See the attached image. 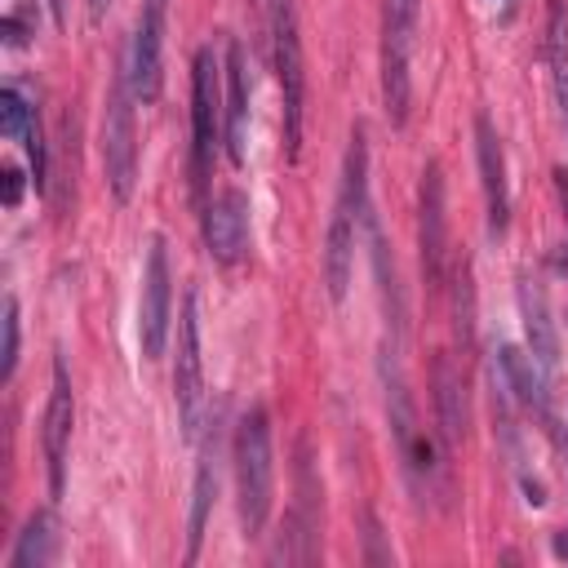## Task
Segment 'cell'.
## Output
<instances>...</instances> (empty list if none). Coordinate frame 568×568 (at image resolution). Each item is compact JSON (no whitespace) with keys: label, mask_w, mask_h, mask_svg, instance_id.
<instances>
[{"label":"cell","mask_w":568,"mask_h":568,"mask_svg":"<svg viewBox=\"0 0 568 568\" xmlns=\"http://www.w3.org/2000/svg\"><path fill=\"white\" fill-rule=\"evenodd\" d=\"M359 226H368V142H364V124H355V133H351L346 164H342V186H337L328 235H324V288H328L333 302H342L346 288H351Z\"/></svg>","instance_id":"obj_1"},{"label":"cell","mask_w":568,"mask_h":568,"mask_svg":"<svg viewBox=\"0 0 568 568\" xmlns=\"http://www.w3.org/2000/svg\"><path fill=\"white\" fill-rule=\"evenodd\" d=\"M271 488H275V466H271V417L266 408H248L235 426V497H240V524L248 537H262L266 515H271Z\"/></svg>","instance_id":"obj_2"},{"label":"cell","mask_w":568,"mask_h":568,"mask_svg":"<svg viewBox=\"0 0 568 568\" xmlns=\"http://www.w3.org/2000/svg\"><path fill=\"white\" fill-rule=\"evenodd\" d=\"M222 67L217 53L204 44L191 67V173H195V200L200 209L209 204V173H213V151L226 129V93H222Z\"/></svg>","instance_id":"obj_3"},{"label":"cell","mask_w":568,"mask_h":568,"mask_svg":"<svg viewBox=\"0 0 568 568\" xmlns=\"http://www.w3.org/2000/svg\"><path fill=\"white\" fill-rule=\"evenodd\" d=\"M133 84H129V67L120 58L106 98H102V169H106V186L120 204L133 200L138 186V124H133Z\"/></svg>","instance_id":"obj_4"},{"label":"cell","mask_w":568,"mask_h":568,"mask_svg":"<svg viewBox=\"0 0 568 568\" xmlns=\"http://www.w3.org/2000/svg\"><path fill=\"white\" fill-rule=\"evenodd\" d=\"M169 337H173V271L164 240L151 235L142 266V297H138V346L146 359H160Z\"/></svg>","instance_id":"obj_5"},{"label":"cell","mask_w":568,"mask_h":568,"mask_svg":"<svg viewBox=\"0 0 568 568\" xmlns=\"http://www.w3.org/2000/svg\"><path fill=\"white\" fill-rule=\"evenodd\" d=\"M173 404H178V426L186 439L200 435V408H204V364H200V315H195V293L182 297L178 311V355H173Z\"/></svg>","instance_id":"obj_6"},{"label":"cell","mask_w":568,"mask_h":568,"mask_svg":"<svg viewBox=\"0 0 568 568\" xmlns=\"http://www.w3.org/2000/svg\"><path fill=\"white\" fill-rule=\"evenodd\" d=\"M266 27H271L275 80H280V98H284V106H280L284 146H288V160H297L302 155V40H297V18H293V9H284Z\"/></svg>","instance_id":"obj_7"},{"label":"cell","mask_w":568,"mask_h":568,"mask_svg":"<svg viewBox=\"0 0 568 568\" xmlns=\"http://www.w3.org/2000/svg\"><path fill=\"white\" fill-rule=\"evenodd\" d=\"M124 67H129L133 98L142 106L155 102L160 84H164V0H146L142 4L133 40H129V53H124Z\"/></svg>","instance_id":"obj_8"},{"label":"cell","mask_w":568,"mask_h":568,"mask_svg":"<svg viewBox=\"0 0 568 568\" xmlns=\"http://www.w3.org/2000/svg\"><path fill=\"white\" fill-rule=\"evenodd\" d=\"M413 36H417L413 27L382 13V102L395 129L408 124V102H413V71H408Z\"/></svg>","instance_id":"obj_9"},{"label":"cell","mask_w":568,"mask_h":568,"mask_svg":"<svg viewBox=\"0 0 568 568\" xmlns=\"http://www.w3.org/2000/svg\"><path fill=\"white\" fill-rule=\"evenodd\" d=\"M417 240H422V275L426 288L444 284V257H448V213H444V178L430 160L422 169V204H417Z\"/></svg>","instance_id":"obj_10"},{"label":"cell","mask_w":568,"mask_h":568,"mask_svg":"<svg viewBox=\"0 0 568 568\" xmlns=\"http://www.w3.org/2000/svg\"><path fill=\"white\" fill-rule=\"evenodd\" d=\"M204 248L217 266H235L248 248V200L244 191L226 186L222 195H213L204 209Z\"/></svg>","instance_id":"obj_11"},{"label":"cell","mask_w":568,"mask_h":568,"mask_svg":"<svg viewBox=\"0 0 568 568\" xmlns=\"http://www.w3.org/2000/svg\"><path fill=\"white\" fill-rule=\"evenodd\" d=\"M71 422H75V399H71V373L62 355L53 359V386H49V408H44V462H49V497H62L67 484V448H71Z\"/></svg>","instance_id":"obj_12"},{"label":"cell","mask_w":568,"mask_h":568,"mask_svg":"<svg viewBox=\"0 0 568 568\" xmlns=\"http://www.w3.org/2000/svg\"><path fill=\"white\" fill-rule=\"evenodd\" d=\"M475 160H479V182H484V204H488V235H506L510 226V182H506V151L488 115H475Z\"/></svg>","instance_id":"obj_13"},{"label":"cell","mask_w":568,"mask_h":568,"mask_svg":"<svg viewBox=\"0 0 568 568\" xmlns=\"http://www.w3.org/2000/svg\"><path fill=\"white\" fill-rule=\"evenodd\" d=\"M493 382H497L501 399L524 404V408H528V413H537L541 422L550 417L546 377H541V368H537V364H532L524 351H515V346H497V359H493Z\"/></svg>","instance_id":"obj_14"},{"label":"cell","mask_w":568,"mask_h":568,"mask_svg":"<svg viewBox=\"0 0 568 568\" xmlns=\"http://www.w3.org/2000/svg\"><path fill=\"white\" fill-rule=\"evenodd\" d=\"M226 160L240 169L244 164V142H248V71H244V44H226Z\"/></svg>","instance_id":"obj_15"},{"label":"cell","mask_w":568,"mask_h":568,"mask_svg":"<svg viewBox=\"0 0 568 568\" xmlns=\"http://www.w3.org/2000/svg\"><path fill=\"white\" fill-rule=\"evenodd\" d=\"M430 386H435L439 439H444V448H457L462 435H466V382H462V368L453 364V355H435V364H430Z\"/></svg>","instance_id":"obj_16"},{"label":"cell","mask_w":568,"mask_h":568,"mask_svg":"<svg viewBox=\"0 0 568 568\" xmlns=\"http://www.w3.org/2000/svg\"><path fill=\"white\" fill-rule=\"evenodd\" d=\"M519 315H524V337H528V359L541 368V377L550 382L559 373V342H555V324L546 311V297L532 280H519Z\"/></svg>","instance_id":"obj_17"},{"label":"cell","mask_w":568,"mask_h":568,"mask_svg":"<svg viewBox=\"0 0 568 568\" xmlns=\"http://www.w3.org/2000/svg\"><path fill=\"white\" fill-rule=\"evenodd\" d=\"M217 497V430L204 439L200 448V466H195V488H191V524H186V559L200 555L204 541V524H209V506Z\"/></svg>","instance_id":"obj_18"},{"label":"cell","mask_w":568,"mask_h":568,"mask_svg":"<svg viewBox=\"0 0 568 568\" xmlns=\"http://www.w3.org/2000/svg\"><path fill=\"white\" fill-rule=\"evenodd\" d=\"M53 546H58V532H53V515L49 510H36L22 532H18V546L9 555V568H49L53 564Z\"/></svg>","instance_id":"obj_19"},{"label":"cell","mask_w":568,"mask_h":568,"mask_svg":"<svg viewBox=\"0 0 568 568\" xmlns=\"http://www.w3.org/2000/svg\"><path fill=\"white\" fill-rule=\"evenodd\" d=\"M546 53H550L555 102H559V115H564V129H568V18H564V4H559V0L550 4V36H546Z\"/></svg>","instance_id":"obj_20"},{"label":"cell","mask_w":568,"mask_h":568,"mask_svg":"<svg viewBox=\"0 0 568 568\" xmlns=\"http://www.w3.org/2000/svg\"><path fill=\"white\" fill-rule=\"evenodd\" d=\"M31 120H36L31 102H27L13 84H4V89H0V133H4L9 142H22L27 129H31Z\"/></svg>","instance_id":"obj_21"},{"label":"cell","mask_w":568,"mask_h":568,"mask_svg":"<svg viewBox=\"0 0 568 568\" xmlns=\"http://www.w3.org/2000/svg\"><path fill=\"white\" fill-rule=\"evenodd\" d=\"M4 346H0V382H9L13 377V368H18V302H13V293L4 297Z\"/></svg>","instance_id":"obj_22"},{"label":"cell","mask_w":568,"mask_h":568,"mask_svg":"<svg viewBox=\"0 0 568 568\" xmlns=\"http://www.w3.org/2000/svg\"><path fill=\"white\" fill-rule=\"evenodd\" d=\"M417 9H422L417 0H386V9H382V13H390V18H399L404 27H413V31H417Z\"/></svg>","instance_id":"obj_23"},{"label":"cell","mask_w":568,"mask_h":568,"mask_svg":"<svg viewBox=\"0 0 568 568\" xmlns=\"http://www.w3.org/2000/svg\"><path fill=\"white\" fill-rule=\"evenodd\" d=\"M0 178H4V209H18V200H22V173L18 169H4Z\"/></svg>","instance_id":"obj_24"},{"label":"cell","mask_w":568,"mask_h":568,"mask_svg":"<svg viewBox=\"0 0 568 568\" xmlns=\"http://www.w3.org/2000/svg\"><path fill=\"white\" fill-rule=\"evenodd\" d=\"M555 195H559V209H564V222H568V173L555 169Z\"/></svg>","instance_id":"obj_25"},{"label":"cell","mask_w":568,"mask_h":568,"mask_svg":"<svg viewBox=\"0 0 568 568\" xmlns=\"http://www.w3.org/2000/svg\"><path fill=\"white\" fill-rule=\"evenodd\" d=\"M106 9H111V0H84V13H89V22H93V27L106 18Z\"/></svg>","instance_id":"obj_26"},{"label":"cell","mask_w":568,"mask_h":568,"mask_svg":"<svg viewBox=\"0 0 568 568\" xmlns=\"http://www.w3.org/2000/svg\"><path fill=\"white\" fill-rule=\"evenodd\" d=\"M262 9H266V22H271V18H280L284 9H293V0H262Z\"/></svg>","instance_id":"obj_27"},{"label":"cell","mask_w":568,"mask_h":568,"mask_svg":"<svg viewBox=\"0 0 568 568\" xmlns=\"http://www.w3.org/2000/svg\"><path fill=\"white\" fill-rule=\"evenodd\" d=\"M550 550H555L559 559H568V532H555V537H550Z\"/></svg>","instance_id":"obj_28"},{"label":"cell","mask_w":568,"mask_h":568,"mask_svg":"<svg viewBox=\"0 0 568 568\" xmlns=\"http://www.w3.org/2000/svg\"><path fill=\"white\" fill-rule=\"evenodd\" d=\"M49 13H53L58 27H67V0H49Z\"/></svg>","instance_id":"obj_29"},{"label":"cell","mask_w":568,"mask_h":568,"mask_svg":"<svg viewBox=\"0 0 568 568\" xmlns=\"http://www.w3.org/2000/svg\"><path fill=\"white\" fill-rule=\"evenodd\" d=\"M368 537H373V541H377V524H373V519H368ZM368 559H373V564H386V559H390V555H386V550H373V555H368Z\"/></svg>","instance_id":"obj_30"}]
</instances>
